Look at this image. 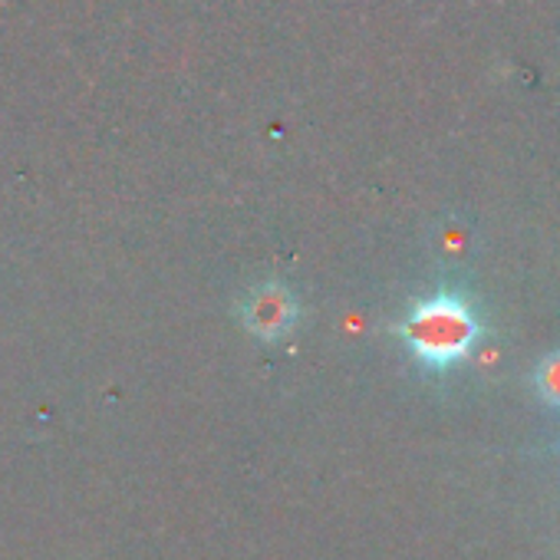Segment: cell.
<instances>
[{
	"mask_svg": "<svg viewBox=\"0 0 560 560\" xmlns=\"http://www.w3.org/2000/svg\"><path fill=\"white\" fill-rule=\"evenodd\" d=\"M399 337L422 366L448 370L475 350L481 324L462 294L435 291L412 304V311L399 324Z\"/></svg>",
	"mask_w": 560,
	"mask_h": 560,
	"instance_id": "cell-1",
	"label": "cell"
},
{
	"mask_svg": "<svg viewBox=\"0 0 560 560\" xmlns=\"http://www.w3.org/2000/svg\"><path fill=\"white\" fill-rule=\"evenodd\" d=\"M298 314H301L298 311V298L284 284H260L241 304L244 327L257 340H280V337H288L298 327Z\"/></svg>",
	"mask_w": 560,
	"mask_h": 560,
	"instance_id": "cell-2",
	"label": "cell"
},
{
	"mask_svg": "<svg viewBox=\"0 0 560 560\" xmlns=\"http://www.w3.org/2000/svg\"><path fill=\"white\" fill-rule=\"evenodd\" d=\"M534 386L547 406L560 409V350L540 360V366L534 373Z\"/></svg>",
	"mask_w": 560,
	"mask_h": 560,
	"instance_id": "cell-3",
	"label": "cell"
}]
</instances>
